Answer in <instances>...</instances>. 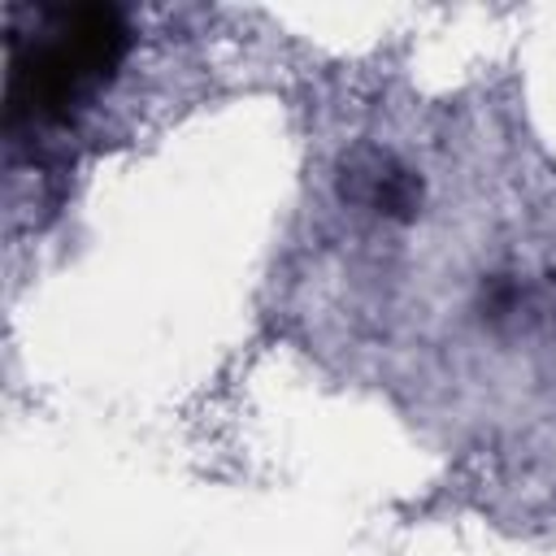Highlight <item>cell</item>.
I'll list each match as a JSON object with an SVG mask.
<instances>
[{"mask_svg":"<svg viewBox=\"0 0 556 556\" xmlns=\"http://www.w3.org/2000/svg\"><path fill=\"white\" fill-rule=\"evenodd\" d=\"M343 191L356 195L361 204H369L374 213L395 217V222H408L421 204V178L387 152H369V156L352 161L343 174Z\"/></svg>","mask_w":556,"mask_h":556,"instance_id":"2","label":"cell"},{"mask_svg":"<svg viewBox=\"0 0 556 556\" xmlns=\"http://www.w3.org/2000/svg\"><path fill=\"white\" fill-rule=\"evenodd\" d=\"M30 22L9 35V122H65L122 65L130 48L126 13L113 4H52Z\"/></svg>","mask_w":556,"mask_h":556,"instance_id":"1","label":"cell"}]
</instances>
